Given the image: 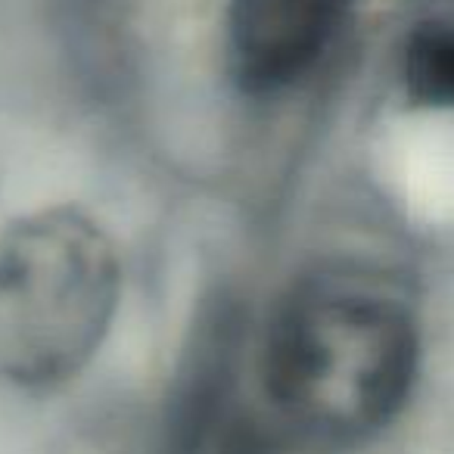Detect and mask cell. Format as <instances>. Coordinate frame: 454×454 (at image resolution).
Here are the masks:
<instances>
[{
    "instance_id": "obj_4",
    "label": "cell",
    "mask_w": 454,
    "mask_h": 454,
    "mask_svg": "<svg viewBox=\"0 0 454 454\" xmlns=\"http://www.w3.org/2000/svg\"><path fill=\"white\" fill-rule=\"evenodd\" d=\"M404 94L423 106H454V20L414 26L398 57Z\"/></svg>"
},
{
    "instance_id": "obj_1",
    "label": "cell",
    "mask_w": 454,
    "mask_h": 454,
    "mask_svg": "<svg viewBox=\"0 0 454 454\" xmlns=\"http://www.w3.org/2000/svg\"><path fill=\"white\" fill-rule=\"evenodd\" d=\"M420 336L402 299L346 271H317L274 302L259 342L262 398L317 448H355L411 398Z\"/></svg>"
},
{
    "instance_id": "obj_3",
    "label": "cell",
    "mask_w": 454,
    "mask_h": 454,
    "mask_svg": "<svg viewBox=\"0 0 454 454\" xmlns=\"http://www.w3.org/2000/svg\"><path fill=\"white\" fill-rule=\"evenodd\" d=\"M352 0H227V75L247 97L296 88L327 53Z\"/></svg>"
},
{
    "instance_id": "obj_2",
    "label": "cell",
    "mask_w": 454,
    "mask_h": 454,
    "mask_svg": "<svg viewBox=\"0 0 454 454\" xmlns=\"http://www.w3.org/2000/svg\"><path fill=\"white\" fill-rule=\"evenodd\" d=\"M121 302V262L100 221L72 206L0 231V380L53 389L100 352Z\"/></svg>"
}]
</instances>
